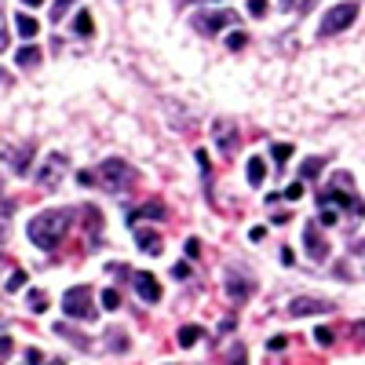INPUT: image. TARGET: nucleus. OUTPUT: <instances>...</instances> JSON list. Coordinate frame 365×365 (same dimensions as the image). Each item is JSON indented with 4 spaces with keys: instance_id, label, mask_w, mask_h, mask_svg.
I'll return each mask as SVG.
<instances>
[{
    "instance_id": "f257e3e1",
    "label": "nucleus",
    "mask_w": 365,
    "mask_h": 365,
    "mask_svg": "<svg viewBox=\"0 0 365 365\" xmlns=\"http://www.w3.org/2000/svg\"><path fill=\"white\" fill-rule=\"evenodd\" d=\"M70 216H73L70 208H44L41 216L29 220L26 237L34 241L41 252H55V249H58V241H63L66 230H70Z\"/></svg>"
},
{
    "instance_id": "f03ea898",
    "label": "nucleus",
    "mask_w": 365,
    "mask_h": 365,
    "mask_svg": "<svg viewBox=\"0 0 365 365\" xmlns=\"http://www.w3.org/2000/svg\"><path fill=\"white\" fill-rule=\"evenodd\" d=\"M329 205V208H344L347 216H365V201L354 194V175L351 172H332L329 179V187L318 190V208Z\"/></svg>"
},
{
    "instance_id": "7ed1b4c3",
    "label": "nucleus",
    "mask_w": 365,
    "mask_h": 365,
    "mask_svg": "<svg viewBox=\"0 0 365 365\" xmlns=\"http://www.w3.org/2000/svg\"><path fill=\"white\" fill-rule=\"evenodd\" d=\"M135 179H139V172L128 161H120V158H110V161H103L96 168V182L103 190H132Z\"/></svg>"
},
{
    "instance_id": "20e7f679",
    "label": "nucleus",
    "mask_w": 365,
    "mask_h": 365,
    "mask_svg": "<svg viewBox=\"0 0 365 365\" xmlns=\"http://www.w3.org/2000/svg\"><path fill=\"white\" fill-rule=\"evenodd\" d=\"M63 314L73 318V322H96V318H99L96 296H91L88 285H73V289L63 292Z\"/></svg>"
},
{
    "instance_id": "39448f33",
    "label": "nucleus",
    "mask_w": 365,
    "mask_h": 365,
    "mask_svg": "<svg viewBox=\"0 0 365 365\" xmlns=\"http://www.w3.org/2000/svg\"><path fill=\"white\" fill-rule=\"evenodd\" d=\"M354 19H358V0H344V4L329 8V11L322 15V22H318V37H336V34H344V29H347Z\"/></svg>"
},
{
    "instance_id": "423d86ee",
    "label": "nucleus",
    "mask_w": 365,
    "mask_h": 365,
    "mask_svg": "<svg viewBox=\"0 0 365 365\" xmlns=\"http://www.w3.org/2000/svg\"><path fill=\"white\" fill-rule=\"evenodd\" d=\"M212 139H216V146H220V154H223V158H234V154H237V146H241L237 125H234L230 117H216V125H212Z\"/></svg>"
},
{
    "instance_id": "0eeeda50",
    "label": "nucleus",
    "mask_w": 365,
    "mask_h": 365,
    "mask_svg": "<svg viewBox=\"0 0 365 365\" xmlns=\"http://www.w3.org/2000/svg\"><path fill=\"white\" fill-rule=\"evenodd\" d=\"M234 22H237V15H234L230 8H220V11H201V15H194V29H197V34H205V37L220 34V29H227V26H234Z\"/></svg>"
},
{
    "instance_id": "6e6552de",
    "label": "nucleus",
    "mask_w": 365,
    "mask_h": 365,
    "mask_svg": "<svg viewBox=\"0 0 365 365\" xmlns=\"http://www.w3.org/2000/svg\"><path fill=\"white\" fill-rule=\"evenodd\" d=\"M63 175H66V158H63V154H48L44 165L37 168V187H41V190H55Z\"/></svg>"
},
{
    "instance_id": "1a4fd4ad",
    "label": "nucleus",
    "mask_w": 365,
    "mask_h": 365,
    "mask_svg": "<svg viewBox=\"0 0 365 365\" xmlns=\"http://www.w3.org/2000/svg\"><path fill=\"white\" fill-rule=\"evenodd\" d=\"M329 311H336L329 299L322 296H292L289 299V314L292 318H307V314H329Z\"/></svg>"
},
{
    "instance_id": "9d476101",
    "label": "nucleus",
    "mask_w": 365,
    "mask_h": 365,
    "mask_svg": "<svg viewBox=\"0 0 365 365\" xmlns=\"http://www.w3.org/2000/svg\"><path fill=\"white\" fill-rule=\"evenodd\" d=\"M303 245H307V256H311L314 263H325V259H329V241L322 237L318 223H307V227H303Z\"/></svg>"
},
{
    "instance_id": "9b49d317",
    "label": "nucleus",
    "mask_w": 365,
    "mask_h": 365,
    "mask_svg": "<svg viewBox=\"0 0 365 365\" xmlns=\"http://www.w3.org/2000/svg\"><path fill=\"white\" fill-rule=\"evenodd\" d=\"M132 285H135V296H139L143 303H158V299H161V285H158V278H154L150 270L132 274Z\"/></svg>"
},
{
    "instance_id": "f8f14e48",
    "label": "nucleus",
    "mask_w": 365,
    "mask_h": 365,
    "mask_svg": "<svg viewBox=\"0 0 365 365\" xmlns=\"http://www.w3.org/2000/svg\"><path fill=\"white\" fill-rule=\"evenodd\" d=\"M165 216H168L165 201H158V197H154V201H146V205L132 208V212H128V223H132V227H139L143 220H165Z\"/></svg>"
},
{
    "instance_id": "ddd939ff",
    "label": "nucleus",
    "mask_w": 365,
    "mask_h": 365,
    "mask_svg": "<svg viewBox=\"0 0 365 365\" xmlns=\"http://www.w3.org/2000/svg\"><path fill=\"white\" fill-rule=\"evenodd\" d=\"M135 241H139V249L150 252V256H161L165 252V237L158 230H146V227H135Z\"/></svg>"
},
{
    "instance_id": "4468645a",
    "label": "nucleus",
    "mask_w": 365,
    "mask_h": 365,
    "mask_svg": "<svg viewBox=\"0 0 365 365\" xmlns=\"http://www.w3.org/2000/svg\"><path fill=\"white\" fill-rule=\"evenodd\" d=\"M252 292H256V282L241 278V274H230V278H227V296L230 299H249Z\"/></svg>"
},
{
    "instance_id": "2eb2a0df",
    "label": "nucleus",
    "mask_w": 365,
    "mask_h": 365,
    "mask_svg": "<svg viewBox=\"0 0 365 365\" xmlns=\"http://www.w3.org/2000/svg\"><path fill=\"white\" fill-rule=\"evenodd\" d=\"M84 227H91V245H99V234H103V212L96 205L84 208Z\"/></svg>"
},
{
    "instance_id": "dca6fc26",
    "label": "nucleus",
    "mask_w": 365,
    "mask_h": 365,
    "mask_svg": "<svg viewBox=\"0 0 365 365\" xmlns=\"http://www.w3.org/2000/svg\"><path fill=\"white\" fill-rule=\"evenodd\" d=\"M29 158H34V143H22L15 154H11V168H15L19 175H26V172H29Z\"/></svg>"
},
{
    "instance_id": "f3484780",
    "label": "nucleus",
    "mask_w": 365,
    "mask_h": 365,
    "mask_svg": "<svg viewBox=\"0 0 365 365\" xmlns=\"http://www.w3.org/2000/svg\"><path fill=\"white\" fill-rule=\"evenodd\" d=\"M15 26H19V34H22L26 41H34V37L41 34V22H37L34 15H15Z\"/></svg>"
},
{
    "instance_id": "a211bd4d",
    "label": "nucleus",
    "mask_w": 365,
    "mask_h": 365,
    "mask_svg": "<svg viewBox=\"0 0 365 365\" xmlns=\"http://www.w3.org/2000/svg\"><path fill=\"white\" fill-rule=\"evenodd\" d=\"M26 307L34 311V314H44V311H48V292L29 289V292H26Z\"/></svg>"
},
{
    "instance_id": "6ab92c4d",
    "label": "nucleus",
    "mask_w": 365,
    "mask_h": 365,
    "mask_svg": "<svg viewBox=\"0 0 365 365\" xmlns=\"http://www.w3.org/2000/svg\"><path fill=\"white\" fill-rule=\"evenodd\" d=\"M249 182L252 187H263V179H267V165H263V158H249Z\"/></svg>"
},
{
    "instance_id": "aec40b11",
    "label": "nucleus",
    "mask_w": 365,
    "mask_h": 365,
    "mask_svg": "<svg viewBox=\"0 0 365 365\" xmlns=\"http://www.w3.org/2000/svg\"><path fill=\"white\" fill-rule=\"evenodd\" d=\"M73 34H77V37H91V34H96V22H91L88 11H77V19H73Z\"/></svg>"
},
{
    "instance_id": "412c9836",
    "label": "nucleus",
    "mask_w": 365,
    "mask_h": 365,
    "mask_svg": "<svg viewBox=\"0 0 365 365\" xmlns=\"http://www.w3.org/2000/svg\"><path fill=\"white\" fill-rule=\"evenodd\" d=\"M15 63L19 66H41V48H19V55H15Z\"/></svg>"
},
{
    "instance_id": "4be33fe9",
    "label": "nucleus",
    "mask_w": 365,
    "mask_h": 365,
    "mask_svg": "<svg viewBox=\"0 0 365 365\" xmlns=\"http://www.w3.org/2000/svg\"><path fill=\"white\" fill-rule=\"evenodd\" d=\"M201 336H205L201 325H182V329H179V347H194Z\"/></svg>"
},
{
    "instance_id": "5701e85b",
    "label": "nucleus",
    "mask_w": 365,
    "mask_h": 365,
    "mask_svg": "<svg viewBox=\"0 0 365 365\" xmlns=\"http://www.w3.org/2000/svg\"><path fill=\"white\" fill-rule=\"evenodd\" d=\"M55 336H66V340H70L73 347H88V340L81 336V332H73L70 325H58V322H55Z\"/></svg>"
},
{
    "instance_id": "b1692460",
    "label": "nucleus",
    "mask_w": 365,
    "mask_h": 365,
    "mask_svg": "<svg viewBox=\"0 0 365 365\" xmlns=\"http://www.w3.org/2000/svg\"><path fill=\"white\" fill-rule=\"evenodd\" d=\"M270 158L278 161V168H285V161L292 158V146H289V143H274V146H270Z\"/></svg>"
},
{
    "instance_id": "393cba45",
    "label": "nucleus",
    "mask_w": 365,
    "mask_h": 365,
    "mask_svg": "<svg viewBox=\"0 0 365 365\" xmlns=\"http://www.w3.org/2000/svg\"><path fill=\"white\" fill-rule=\"evenodd\" d=\"M106 344H110V351H128V336H125V332H120V329H110L106 332Z\"/></svg>"
},
{
    "instance_id": "a878e982",
    "label": "nucleus",
    "mask_w": 365,
    "mask_h": 365,
    "mask_svg": "<svg viewBox=\"0 0 365 365\" xmlns=\"http://www.w3.org/2000/svg\"><path fill=\"white\" fill-rule=\"evenodd\" d=\"M99 299H103V311H117V307H120V292H117V289H106Z\"/></svg>"
},
{
    "instance_id": "bb28decb",
    "label": "nucleus",
    "mask_w": 365,
    "mask_h": 365,
    "mask_svg": "<svg viewBox=\"0 0 365 365\" xmlns=\"http://www.w3.org/2000/svg\"><path fill=\"white\" fill-rule=\"evenodd\" d=\"M311 336H314V344H318V347H332V340H336V332H332V329H314Z\"/></svg>"
},
{
    "instance_id": "cd10ccee",
    "label": "nucleus",
    "mask_w": 365,
    "mask_h": 365,
    "mask_svg": "<svg viewBox=\"0 0 365 365\" xmlns=\"http://www.w3.org/2000/svg\"><path fill=\"white\" fill-rule=\"evenodd\" d=\"M70 4H73V0H55V4H51V19L63 22V19L70 15Z\"/></svg>"
},
{
    "instance_id": "c85d7f7f",
    "label": "nucleus",
    "mask_w": 365,
    "mask_h": 365,
    "mask_svg": "<svg viewBox=\"0 0 365 365\" xmlns=\"http://www.w3.org/2000/svg\"><path fill=\"white\" fill-rule=\"evenodd\" d=\"M245 8H249V15H252V19H263V15L270 11V0H249Z\"/></svg>"
},
{
    "instance_id": "c756f323",
    "label": "nucleus",
    "mask_w": 365,
    "mask_h": 365,
    "mask_svg": "<svg viewBox=\"0 0 365 365\" xmlns=\"http://www.w3.org/2000/svg\"><path fill=\"white\" fill-rule=\"evenodd\" d=\"M227 365H245V344H234V347H230Z\"/></svg>"
},
{
    "instance_id": "7c9ffc66",
    "label": "nucleus",
    "mask_w": 365,
    "mask_h": 365,
    "mask_svg": "<svg viewBox=\"0 0 365 365\" xmlns=\"http://www.w3.org/2000/svg\"><path fill=\"white\" fill-rule=\"evenodd\" d=\"M318 168H322V158H307L299 172H303V179H314V175H318Z\"/></svg>"
},
{
    "instance_id": "2f4dec72",
    "label": "nucleus",
    "mask_w": 365,
    "mask_h": 365,
    "mask_svg": "<svg viewBox=\"0 0 365 365\" xmlns=\"http://www.w3.org/2000/svg\"><path fill=\"white\" fill-rule=\"evenodd\" d=\"M22 285H26V270H11V278H8L4 289H8V292H19Z\"/></svg>"
},
{
    "instance_id": "473e14b6",
    "label": "nucleus",
    "mask_w": 365,
    "mask_h": 365,
    "mask_svg": "<svg viewBox=\"0 0 365 365\" xmlns=\"http://www.w3.org/2000/svg\"><path fill=\"white\" fill-rule=\"evenodd\" d=\"M278 197H285V201H299V197H303V182H292V187H285Z\"/></svg>"
},
{
    "instance_id": "72a5a7b5",
    "label": "nucleus",
    "mask_w": 365,
    "mask_h": 365,
    "mask_svg": "<svg viewBox=\"0 0 365 365\" xmlns=\"http://www.w3.org/2000/svg\"><path fill=\"white\" fill-rule=\"evenodd\" d=\"M11 351H15V340H11V336H0V365L11 358Z\"/></svg>"
},
{
    "instance_id": "f704fd0d",
    "label": "nucleus",
    "mask_w": 365,
    "mask_h": 365,
    "mask_svg": "<svg viewBox=\"0 0 365 365\" xmlns=\"http://www.w3.org/2000/svg\"><path fill=\"white\" fill-rule=\"evenodd\" d=\"M322 223H325V227L340 223V212H336V208H329V205H322Z\"/></svg>"
},
{
    "instance_id": "c9c22d12",
    "label": "nucleus",
    "mask_w": 365,
    "mask_h": 365,
    "mask_svg": "<svg viewBox=\"0 0 365 365\" xmlns=\"http://www.w3.org/2000/svg\"><path fill=\"white\" fill-rule=\"evenodd\" d=\"M245 44H249V37H245V34H230V37H227V48H230V51H241Z\"/></svg>"
},
{
    "instance_id": "e433bc0d",
    "label": "nucleus",
    "mask_w": 365,
    "mask_h": 365,
    "mask_svg": "<svg viewBox=\"0 0 365 365\" xmlns=\"http://www.w3.org/2000/svg\"><path fill=\"white\" fill-rule=\"evenodd\" d=\"M172 278L187 282V278H190V263H175V267H172Z\"/></svg>"
},
{
    "instance_id": "4c0bfd02",
    "label": "nucleus",
    "mask_w": 365,
    "mask_h": 365,
    "mask_svg": "<svg viewBox=\"0 0 365 365\" xmlns=\"http://www.w3.org/2000/svg\"><path fill=\"white\" fill-rule=\"evenodd\" d=\"M351 336L365 347V322H351Z\"/></svg>"
},
{
    "instance_id": "58836bf2",
    "label": "nucleus",
    "mask_w": 365,
    "mask_h": 365,
    "mask_svg": "<svg viewBox=\"0 0 365 365\" xmlns=\"http://www.w3.org/2000/svg\"><path fill=\"white\" fill-rule=\"evenodd\" d=\"M187 256H190V259L201 256V241H197V237H187Z\"/></svg>"
},
{
    "instance_id": "ea45409f",
    "label": "nucleus",
    "mask_w": 365,
    "mask_h": 365,
    "mask_svg": "<svg viewBox=\"0 0 365 365\" xmlns=\"http://www.w3.org/2000/svg\"><path fill=\"white\" fill-rule=\"evenodd\" d=\"M26 361H29V365H41V361H44V354H41L37 347H29V351H26Z\"/></svg>"
},
{
    "instance_id": "a19ab883",
    "label": "nucleus",
    "mask_w": 365,
    "mask_h": 365,
    "mask_svg": "<svg viewBox=\"0 0 365 365\" xmlns=\"http://www.w3.org/2000/svg\"><path fill=\"white\" fill-rule=\"evenodd\" d=\"M8 48V29H4V11H0V51Z\"/></svg>"
},
{
    "instance_id": "79ce46f5",
    "label": "nucleus",
    "mask_w": 365,
    "mask_h": 365,
    "mask_svg": "<svg viewBox=\"0 0 365 365\" xmlns=\"http://www.w3.org/2000/svg\"><path fill=\"white\" fill-rule=\"evenodd\" d=\"M41 365H66V361H63V358H44Z\"/></svg>"
},
{
    "instance_id": "37998d69",
    "label": "nucleus",
    "mask_w": 365,
    "mask_h": 365,
    "mask_svg": "<svg viewBox=\"0 0 365 365\" xmlns=\"http://www.w3.org/2000/svg\"><path fill=\"white\" fill-rule=\"evenodd\" d=\"M296 4H299V0H282V8H285V11H292Z\"/></svg>"
},
{
    "instance_id": "c03bdc74",
    "label": "nucleus",
    "mask_w": 365,
    "mask_h": 365,
    "mask_svg": "<svg viewBox=\"0 0 365 365\" xmlns=\"http://www.w3.org/2000/svg\"><path fill=\"white\" fill-rule=\"evenodd\" d=\"M22 4H26V8H37V4H44V0H22Z\"/></svg>"
},
{
    "instance_id": "a18cd8bd",
    "label": "nucleus",
    "mask_w": 365,
    "mask_h": 365,
    "mask_svg": "<svg viewBox=\"0 0 365 365\" xmlns=\"http://www.w3.org/2000/svg\"><path fill=\"white\" fill-rule=\"evenodd\" d=\"M354 252H358V256H365V241H358V245H354Z\"/></svg>"
},
{
    "instance_id": "49530a36",
    "label": "nucleus",
    "mask_w": 365,
    "mask_h": 365,
    "mask_svg": "<svg viewBox=\"0 0 365 365\" xmlns=\"http://www.w3.org/2000/svg\"><path fill=\"white\" fill-rule=\"evenodd\" d=\"M179 4H190V0H179Z\"/></svg>"
},
{
    "instance_id": "de8ad7c7",
    "label": "nucleus",
    "mask_w": 365,
    "mask_h": 365,
    "mask_svg": "<svg viewBox=\"0 0 365 365\" xmlns=\"http://www.w3.org/2000/svg\"><path fill=\"white\" fill-rule=\"evenodd\" d=\"M0 190H4V179H0Z\"/></svg>"
},
{
    "instance_id": "09e8293b",
    "label": "nucleus",
    "mask_w": 365,
    "mask_h": 365,
    "mask_svg": "<svg viewBox=\"0 0 365 365\" xmlns=\"http://www.w3.org/2000/svg\"><path fill=\"white\" fill-rule=\"evenodd\" d=\"M0 267H4V256H0Z\"/></svg>"
}]
</instances>
